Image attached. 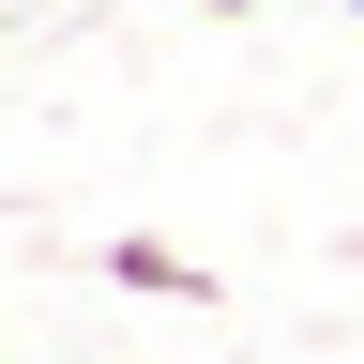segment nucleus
I'll list each match as a JSON object with an SVG mask.
<instances>
[{"label":"nucleus","mask_w":364,"mask_h":364,"mask_svg":"<svg viewBox=\"0 0 364 364\" xmlns=\"http://www.w3.org/2000/svg\"><path fill=\"white\" fill-rule=\"evenodd\" d=\"M107 289H136V304H213L228 273H198L182 243H136V228H122V243H107Z\"/></svg>","instance_id":"1"},{"label":"nucleus","mask_w":364,"mask_h":364,"mask_svg":"<svg viewBox=\"0 0 364 364\" xmlns=\"http://www.w3.org/2000/svg\"><path fill=\"white\" fill-rule=\"evenodd\" d=\"M0 31H16V16H0Z\"/></svg>","instance_id":"2"},{"label":"nucleus","mask_w":364,"mask_h":364,"mask_svg":"<svg viewBox=\"0 0 364 364\" xmlns=\"http://www.w3.org/2000/svg\"><path fill=\"white\" fill-rule=\"evenodd\" d=\"M349 16H364V0H349Z\"/></svg>","instance_id":"3"}]
</instances>
